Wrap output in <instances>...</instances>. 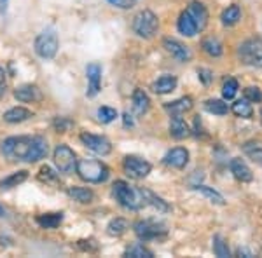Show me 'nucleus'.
Returning a JSON list of instances; mask_svg holds the SVG:
<instances>
[{"instance_id":"47","label":"nucleus","mask_w":262,"mask_h":258,"mask_svg":"<svg viewBox=\"0 0 262 258\" xmlns=\"http://www.w3.org/2000/svg\"><path fill=\"white\" fill-rule=\"evenodd\" d=\"M238 255H239V256H242V255H245V256H252V253H250V251H247V249H239Z\"/></svg>"},{"instance_id":"1","label":"nucleus","mask_w":262,"mask_h":258,"mask_svg":"<svg viewBox=\"0 0 262 258\" xmlns=\"http://www.w3.org/2000/svg\"><path fill=\"white\" fill-rule=\"evenodd\" d=\"M75 171L88 183H103L108 178V168L103 162H100V160H93V159L77 160Z\"/></svg>"},{"instance_id":"3","label":"nucleus","mask_w":262,"mask_h":258,"mask_svg":"<svg viewBox=\"0 0 262 258\" xmlns=\"http://www.w3.org/2000/svg\"><path fill=\"white\" fill-rule=\"evenodd\" d=\"M158 28H159L158 16L149 9L140 11L133 18V32L137 33L138 37H142V39H150V37H154L156 33H158Z\"/></svg>"},{"instance_id":"23","label":"nucleus","mask_w":262,"mask_h":258,"mask_svg":"<svg viewBox=\"0 0 262 258\" xmlns=\"http://www.w3.org/2000/svg\"><path fill=\"white\" fill-rule=\"evenodd\" d=\"M177 87V77L175 75H163L154 82V91L158 95H168Z\"/></svg>"},{"instance_id":"35","label":"nucleus","mask_w":262,"mask_h":258,"mask_svg":"<svg viewBox=\"0 0 262 258\" xmlns=\"http://www.w3.org/2000/svg\"><path fill=\"white\" fill-rule=\"evenodd\" d=\"M238 80H236L234 77H229L224 82L222 86V96L224 100H232L236 96V92H238Z\"/></svg>"},{"instance_id":"36","label":"nucleus","mask_w":262,"mask_h":258,"mask_svg":"<svg viewBox=\"0 0 262 258\" xmlns=\"http://www.w3.org/2000/svg\"><path fill=\"white\" fill-rule=\"evenodd\" d=\"M213 253L221 258L231 256V251H229V248H227V243L222 239V236H215L213 238Z\"/></svg>"},{"instance_id":"5","label":"nucleus","mask_w":262,"mask_h":258,"mask_svg":"<svg viewBox=\"0 0 262 258\" xmlns=\"http://www.w3.org/2000/svg\"><path fill=\"white\" fill-rule=\"evenodd\" d=\"M58 48H60V40L53 28L39 33V37L35 39V53L44 60H53L58 53Z\"/></svg>"},{"instance_id":"33","label":"nucleus","mask_w":262,"mask_h":258,"mask_svg":"<svg viewBox=\"0 0 262 258\" xmlns=\"http://www.w3.org/2000/svg\"><path fill=\"white\" fill-rule=\"evenodd\" d=\"M194 190H196V192H200V194H203L205 197H208L210 201L215 202V204H226L224 197L217 192V190H213V189H210V187H205V185H198V187H194Z\"/></svg>"},{"instance_id":"7","label":"nucleus","mask_w":262,"mask_h":258,"mask_svg":"<svg viewBox=\"0 0 262 258\" xmlns=\"http://www.w3.org/2000/svg\"><path fill=\"white\" fill-rule=\"evenodd\" d=\"M53 159H54V164H56L58 171L60 173H70L75 171V164H77V159H75V154L74 150L70 149L69 145H58L54 149V154H53Z\"/></svg>"},{"instance_id":"14","label":"nucleus","mask_w":262,"mask_h":258,"mask_svg":"<svg viewBox=\"0 0 262 258\" xmlns=\"http://www.w3.org/2000/svg\"><path fill=\"white\" fill-rule=\"evenodd\" d=\"M185 11H187V14L194 19V23H196L198 30H203V28L206 27V23H208V9L205 7V4H201V2H191Z\"/></svg>"},{"instance_id":"17","label":"nucleus","mask_w":262,"mask_h":258,"mask_svg":"<svg viewBox=\"0 0 262 258\" xmlns=\"http://www.w3.org/2000/svg\"><path fill=\"white\" fill-rule=\"evenodd\" d=\"M14 98L18 101H23V103H32V101H39L42 98V95H40V89L37 86L25 84V86L16 87Z\"/></svg>"},{"instance_id":"25","label":"nucleus","mask_w":262,"mask_h":258,"mask_svg":"<svg viewBox=\"0 0 262 258\" xmlns=\"http://www.w3.org/2000/svg\"><path fill=\"white\" fill-rule=\"evenodd\" d=\"M140 194H142V197H143V202L145 204H150V206H154V208H158L159 211H163V213H166V211H170L171 208L166 204V201H163L161 197H158L156 194H152L150 190H147V189H140Z\"/></svg>"},{"instance_id":"22","label":"nucleus","mask_w":262,"mask_h":258,"mask_svg":"<svg viewBox=\"0 0 262 258\" xmlns=\"http://www.w3.org/2000/svg\"><path fill=\"white\" fill-rule=\"evenodd\" d=\"M30 117H32V112L23 107H14L4 113V121L9 122V124H18V122L28 121Z\"/></svg>"},{"instance_id":"20","label":"nucleus","mask_w":262,"mask_h":258,"mask_svg":"<svg viewBox=\"0 0 262 258\" xmlns=\"http://www.w3.org/2000/svg\"><path fill=\"white\" fill-rule=\"evenodd\" d=\"M131 101H133V110H135L137 115H143V113H147V110H149V107H150V100L143 89H135Z\"/></svg>"},{"instance_id":"41","label":"nucleus","mask_w":262,"mask_h":258,"mask_svg":"<svg viewBox=\"0 0 262 258\" xmlns=\"http://www.w3.org/2000/svg\"><path fill=\"white\" fill-rule=\"evenodd\" d=\"M39 178L42 181H48V183H53V181H56V175L53 173V169H51L49 166H44L40 169V175Z\"/></svg>"},{"instance_id":"43","label":"nucleus","mask_w":262,"mask_h":258,"mask_svg":"<svg viewBox=\"0 0 262 258\" xmlns=\"http://www.w3.org/2000/svg\"><path fill=\"white\" fill-rule=\"evenodd\" d=\"M198 75H200V80L205 86H208L210 82L213 80V75H212V72H210L208 68H200L198 70Z\"/></svg>"},{"instance_id":"13","label":"nucleus","mask_w":262,"mask_h":258,"mask_svg":"<svg viewBox=\"0 0 262 258\" xmlns=\"http://www.w3.org/2000/svg\"><path fill=\"white\" fill-rule=\"evenodd\" d=\"M48 155V142L46 138L42 136H33L32 143H30V149H28L27 154V162H37V160L44 159Z\"/></svg>"},{"instance_id":"24","label":"nucleus","mask_w":262,"mask_h":258,"mask_svg":"<svg viewBox=\"0 0 262 258\" xmlns=\"http://www.w3.org/2000/svg\"><path fill=\"white\" fill-rule=\"evenodd\" d=\"M27 178H28V171H25V169L12 173V175L6 176V178L0 181V190H9V189L18 187V185L23 183V181L27 180Z\"/></svg>"},{"instance_id":"48","label":"nucleus","mask_w":262,"mask_h":258,"mask_svg":"<svg viewBox=\"0 0 262 258\" xmlns=\"http://www.w3.org/2000/svg\"><path fill=\"white\" fill-rule=\"evenodd\" d=\"M4 215H6V213H4V209L0 208V217H4Z\"/></svg>"},{"instance_id":"31","label":"nucleus","mask_w":262,"mask_h":258,"mask_svg":"<svg viewBox=\"0 0 262 258\" xmlns=\"http://www.w3.org/2000/svg\"><path fill=\"white\" fill-rule=\"evenodd\" d=\"M124 255L129 258H154V253L150 249H147L143 244H133V246L126 249Z\"/></svg>"},{"instance_id":"4","label":"nucleus","mask_w":262,"mask_h":258,"mask_svg":"<svg viewBox=\"0 0 262 258\" xmlns=\"http://www.w3.org/2000/svg\"><path fill=\"white\" fill-rule=\"evenodd\" d=\"M32 138L28 136H11L7 139H4L0 150L11 160H25L27 159L28 149H30Z\"/></svg>"},{"instance_id":"38","label":"nucleus","mask_w":262,"mask_h":258,"mask_svg":"<svg viewBox=\"0 0 262 258\" xmlns=\"http://www.w3.org/2000/svg\"><path fill=\"white\" fill-rule=\"evenodd\" d=\"M117 117V112L116 108H111V107H101L98 110V119L100 122H103V124H108V122H112L114 119Z\"/></svg>"},{"instance_id":"28","label":"nucleus","mask_w":262,"mask_h":258,"mask_svg":"<svg viewBox=\"0 0 262 258\" xmlns=\"http://www.w3.org/2000/svg\"><path fill=\"white\" fill-rule=\"evenodd\" d=\"M231 110L236 117H242V119H252V115H253V108H252V105L248 100L234 101Z\"/></svg>"},{"instance_id":"45","label":"nucleus","mask_w":262,"mask_h":258,"mask_svg":"<svg viewBox=\"0 0 262 258\" xmlns=\"http://www.w3.org/2000/svg\"><path fill=\"white\" fill-rule=\"evenodd\" d=\"M124 126H133V119H131V115L129 113H124Z\"/></svg>"},{"instance_id":"21","label":"nucleus","mask_w":262,"mask_h":258,"mask_svg":"<svg viewBox=\"0 0 262 258\" xmlns=\"http://www.w3.org/2000/svg\"><path fill=\"white\" fill-rule=\"evenodd\" d=\"M177 28H179V32L185 37H194L198 32H200L196 27V23H194V19L187 14V11H184L180 14L179 23H177Z\"/></svg>"},{"instance_id":"16","label":"nucleus","mask_w":262,"mask_h":258,"mask_svg":"<svg viewBox=\"0 0 262 258\" xmlns=\"http://www.w3.org/2000/svg\"><path fill=\"white\" fill-rule=\"evenodd\" d=\"M231 173L232 176H234L238 181H242V183H248V181L253 180V175H252V169L247 166V162L242 159H232L231 164Z\"/></svg>"},{"instance_id":"40","label":"nucleus","mask_w":262,"mask_h":258,"mask_svg":"<svg viewBox=\"0 0 262 258\" xmlns=\"http://www.w3.org/2000/svg\"><path fill=\"white\" fill-rule=\"evenodd\" d=\"M72 126H74V122L70 119H67V117H58V119H54V128H56L58 133H67Z\"/></svg>"},{"instance_id":"27","label":"nucleus","mask_w":262,"mask_h":258,"mask_svg":"<svg viewBox=\"0 0 262 258\" xmlns=\"http://www.w3.org/2000/svg\"><path fill=\"white\" fill-rule=\"evenodd\" d=\"M69 196L74 199V201L82 202V204H90L93 199H95V194H93L90 189H84V187H70Z\"/></svg>"},{"instance_id":"30","label":"nucleus","mask_w":262,"mask_h":258,"mask_svg":"<svg viewBox=\"0 0 262 258\" xmlns=\"http://www.w3.org/2000/svg\"><path fill=\"white\" fill-rule=\"evenodd\" d=\"M201 45H203V49H205V53L210 54V56H213V58H219L222 54V44L217 39H213V37L205 39Z\"/></svg>"},{"instance_id":"12","label":"nucleus","mask_w":262,"mask_h":258,"mask_svg":"<svg viewBox=\"0 0 262 258\" xmlns=\"http://www.w3.org/2000/svg\"><path fill=\"white\" fill-rule=\"evenodd\" d=\"M187 162H189V152L184 147H175V149H171L164 155V164H168L170 168L182 169L187 166Z\"/></svg>"},{"instance_id":"18","label":"nucleus","mask_w":262,"mask_h":258,"mask_svg":"<svg viewBox=\"0 0 262 258\" xmlns=\"http://www.w3.org/2000/svg\"><path fill=\"white\" fill-rule=\"evenodd\" d=\"M170 134L175 139H184L191 134V128H189V124L180 115H173L170 122Z\"/></svg>"},{"instance_id":"34","label":"nucleus","mask_w":262,"mask_h":258,"mask_svg":"<svg viewBox=\"0 0 262 258\" xmlns=\"http://www.w3.org/2000/svg\"><path fill=\"white\" fill-rule=\"evenodd\" d=\"M128 230V222L126 220H122V218H116V220H112L111 223H108V227H107V232L111 236H122L124 232Z\"/></svg>"},{"instance_id":"8","label":"nucleus","mask_w":262,"mask_h":258,"mask_svg":"<svg viewBox=\"0 0 262 258\" xmlns=\"http://www.w3.org/2000/svg\"><path fill=\"white\" fill-rule=\"evenodd\" d=\"M135 234L142 241H150V239H158L166 234V228H164L161 223L152 222V220H140V222L135 223Z\"/></svg>"},{"instance_id":"44","label":"nucleus","mask_w":262,"mask_h":258,"mask_svg":"<svg viewBox=\"0 0 262 258\" xmlns=\"http://www.w3.org/2000/svg\"><path fill=\"white\" fill-rule=\"evenodd\" d=\"M6 92V72L0 68V95Z\"/></svg>"},{"instance_id":"9","label":"nucleus","mask_w":262,"mask_h":258,"mask_svg":"<svg viewBox=\"0 0 262 258\" xmlns=\"http://www.w3.org/2000/svg\"><path fill=\"white\" fill-rule=\"evenodd\" d=\"M122 166H124V171L135 180L145 178L152 169L150 162H147V160H143L140 157H135V155H128V157L124 159V164H122Z\"/></svg>"},{"instance_id":"42","label":"nucleus","mask_w":262,"mask_h":258,"mask_svg":"<svg viewBox=\"0 0 262 258\" xmlns=\"http://www.w3.org/2000/svg\"><path fill=\"white\" fill-rule=\"evenodd\" d=\"M107 2L111 4V6L119 7V9H129V7L135 6L137 0H107Z\"/></svg>"},{"instance_id":"32","label":"nucleus","mask_w":262,"mask_h":258,"mask_svg":"<svg viewBox=\"0 0 262 258\" xmlns=\"http://www.w3.org/2000/svg\"><path fill=\"white\" fill-rule=\"evenodd\" d=\"M206 112L213 113V115H226L227 113V103H224L222 100H208L205 103Z\"/></svg>"},{"instance_id":"6","label":"nucleus","mask_w":262,"mask_h":258,"mask_svg":"<svg viewBox=\"0 0 262 258\" xmlns=\"http://www.w3.org/2000/svg\"><path fill=\"white\" fill-rule=\"evenodd\" d=\"M239 58L245 65L253 66V68H262V42L260 40H247L239 48Z\"/></svg>"},{"instance_id":"39","label":"nucleus","mask_w":262,"mask_h":258,"mask_svg":"<svg viewBox=\"0 0 262 258\" xmlns=\"http://www.w3.org/2000/svg\"><path fill=\"white\" fill-rule=\"evenodd\" d=\"M245 100L252 101V103H260L262 101V91L257 86H250L245 89Z\"/></svg>"},{"instance_id":"26","label":"nucleus","mask_w":262,"mask_h":258,"mask_svg":"<svg viewBox=\"0 0 262 258\" xmlns=\"http://www.w3.org/2000/svg\"><path fill=\"white\" fill-rule=\"evenodd\" d=\"M221 19L226 27H234V25L242 19V7L236 6V4H232V6H229L227 9H224Z\"/></svg>"},{"instance_id":"2","label":"nucleus","mask_w":262,"mask_h":258,"mask_svg":"<svg viewBox=\"0 0 262 258\" xmlns=\"http://www.w3.org/2000/svg\"><path fill=\"white\" fill-rule=\"evenodd\" d=\"M112 192H114V197L117 199V202L126 209L137 211L145 204L142 194H140V189H133L131 185H128L122 180H117L116 183H114Z\"/></svg>"},{"instance_id":"46","label":"nucleus","mask_w":262,"mask_h":258,"mask_svg":"<svg viewBox=\"0 0 262 258\" xmlns=\"http://www.w3.org/2000/svg\"><path fill=\"white\" fill-rule=\"evenodd\" d=\"M7 11V0H0V12H6Z\"/></svg>"},{"instance_id":"10","label":"nucleus","mask_w":262,"mask_h":258,"mask_svg":"<svg viewBox=\"0 0 262 258\" xmlns=\"http://www.w3.org/2000/svg\"><path fill=\"white\" fill-rule=\"evenodd\" d=\"M81 142L88 147L90 150H93L98 155H108L112 152V145L105 136H98V134H90V133H82L81 134Z\"/></svg>"},{"instance_id":"37","label":"nucleus","mask_w":262,"mask_h":258,"mask_svg":"<svg viewBox=\"0 0 262 258\" xmlns=\"http://www.w3.org/2000/svg\"><path fill=\"white\" fill-rule=\"evenodd\" d=\"M243 150L253 162L262 166V147H257V143H247V145L243 147Z\"/></svg>"},{"instance_id":"29","label":"nucleus","mask_w":262,"mask_h":258,"mask_svg":"<svg viewBox=\"0 0 262 258\" xmlns=\"http://www.w3.org/2000/svg\"><path fill=\"white\" fill-rule=\"evenodd\" d=\"M63 222V213H48L37 217V223L44 228H56Z\"/></svg>"},{"instance_id":"15","label":"nucleus","mask_w":262,"mask_h":258,"mask_svg":"<svg viewBox=\"0 0 262 258\" xmlns=\"http://www.w3.org/2000/svg\"><path fill=\"white\" fill-rule=\"evenodd\" d=\"M86 77L90 82V89H88V96H96L100 91V84H101V66L98 63H91L86 68Z\"/></svg>"},{"instance_id":"19","label":"nucleus","mask_w":262,"mask_h":258,"mask_svg":"<svg viewBox=\"0 0 262 258\" xmlns=\"http://www.w3.org/2000/svg\"><path fill=\"white\" fill-rule=\"evenodd\" d=\"M191 108H192V100L189 96H184V98H179L164 105V110L170 112L171 115H182V113L189 112Z\"/></svg>"},{"instance_id":"11","label":"nucleus","mask_w":262,"mask_h":258,"mask_svg":"<svg viewBox=\"0 0 262 258\" xmlns=\"http://www.w3.org/2000/svg\"><path fill=\"white\" fill-rule=\"evenodd\" d=\"M163 45H164V49H166L168 53H170L171 56L175 58V60H179L182 63L191 61V58H192L191 49L185 48V45L182 44V42L175 40V39H164L163 40Z\"/></svg>"}]
</instances>
